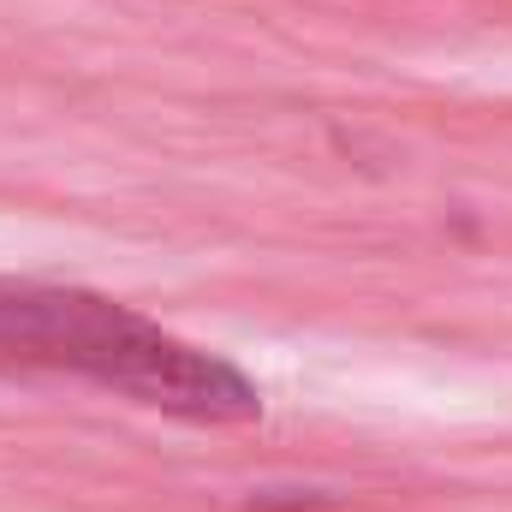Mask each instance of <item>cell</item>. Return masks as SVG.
I'll return each instance as SVG.
<instances>
[{"mask_svg": "<svg viewBox=\"0 0 512 512\" xmlns=\"http://www.w3.org/2000/svg\"><path fill=\"white\" fill-rule=\"evenodd\" d=\"M0 352L197 423H245L262 411L256 387L227 358L78 286H0Z\"/></svg>", "mask_w": 512, "mask_h": 512, "instance_id": "obj_1", "label": "cell"}]
</instances>
